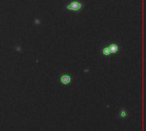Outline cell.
<instances>
[{
	"mask_svg": "<svg viewBox=\"0 0 146 131\" xmlns=\"http://www.w3.org/2000/svg\"><path fill=\"white\" fill-rule=\"evenodd\" d=\"M84 8V3L80 0H72L65 5V9L73 12H80Z\"/></svg>",
	"mask_w": 146,
	"mask_h": 131,
	"instance_id": "1",
	"label": "cell"
},
{
	"mask_svg": "<svg viewBox=\"0 0 146 131\" xmlns=\"http://www.w3.org/2000/svg\"><path fill=\"white\" fill-rule=\"evenodd\" d=\"M72 80H73L72 76L69 75L68 73H62L59 77L60 82L64 86H68L72 82Z\"/></svg>",
	"mask_w": 146,
	"mask_h": 131,
	"instance_id": "2",
	"label": "cell"
},
{
	"mask_svg": "<svg viewBox=\"0 0 146 131\" xmlns=\"http://www.w3.org/2000/svg\"><path fill=\"white\" fill-rule=\"evenodd\" d=\"M129 116H130V113H129L128 110L124 107L121 108L117 114V117L121 120H127L129 118Z\"/></svg>",
	"mask_w": 146,
	"mask_h": 131,
	"instance_id": "3",
	"label": "cell"
},
{
	"mask_svg": "<svg viewBox=\"0 0 146 131\" xmlns=\"http://www.w3.org/2000/svg\"><path fill=\"white\" fill-rule=\"evenodd\" d=\"M108 47H109V50L110 51V54H116L121 49V47L116 43H110V45H108Z\"/></svg>",
	"mask_w": 146,
	"mask_h": 131,
	"instance_id": "4",
	"label": "cell"
},
{
	"mask_svg": "<svg viewBox=\"0 0 146 131\" xmlns=\"http://www.w3.org/2000/svg\"><path fill=\"white\" fill-rule=\"evenodd\" d=\"M102 54H103V56H105V57H109V56L111 55V54H110V50H109L108 45H104V46L103 47V49H102Z\"/></svg>",
	"mask_w": 146,
	"mask_h": 131,
	"instance_id": "5",
	"label": "cell"
}]
</instances>
